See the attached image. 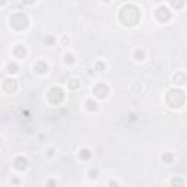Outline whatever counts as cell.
Listing matches in <instances>:
<instances>
[{"label": "cell", "mask_w": 187, "mask_h": 187, "mask_svg": "<svg viewBox=\"0 0 187 187\" xmlns=\"http://www.w3.org/2000/svg\"><path fill=\"white\" fill-rule=\"evenodd\" d=\"M28 167V161H26V158H23V156H19L16 161H15V168L16 170H25Z\"/></svg>", "instance_id": "cell-1"}, {"label": "cell", "mask_w": 187, "mask_h": 187, "mask_svg": "<svg viewBox=\"0 0 187 187\" xmlns=\"http://www.w3.org/2000/svg\"><path fill=\"white\" fill-rule=\"evenodd\" d=\"M145 54H146V53H145L143 48H137V50L135 51V60H136V62H142V60L145 59Z\"/></svg>", "instance_id": "cell-2"}, {"label": "cell", "mask_w": 187, "mask_h": 187, "mask_svg": "<svg viewBox=\"0 0 187 187\" xmlns=\"http://www.w3.org/2000/svg\"><path fill=\"white\" fill-rule=\"evenodd\" d=\"M85 104H86V108H88V110H94V111L98 110V102L94 101V100H91V98H89Z\"/></svg>", "instance_id": "cell-3"}, {"label": "cell", "mask_w": 187, "mask_h": 187, "mask_svg": "<svg viewBox=\"0 0 187 187\" xmlns=\"http://www.w3.org/2000/svg\"><path fill=\"white\" fill-rule=\"evenodd\" d=\"M7 72H9L10 75H16L18 72H19V67H18V65L15 63V62L7 65Z\"/></svg>", "instance_id": "cell-4"}, {"label": "cell", "mask_w": 187, "mask_h": 187, "mask_svg": "<svg viewBox=\"0 0 187 187\" xmlns=\"http://www.w3.org/2000/svg\"><path fill=\"white\" fill-rule=\"evenodd\" d=\"M65 63L66 65H73L75 63V54H72V53H66L65 54Z\"/></svg>", "instance_id": "cell-5"}, {"label": "cell", "mask_w": 187, "mask_h": 187, "mask_svg": "<svg viewBox=\"0 0 187 187\" xmlns=\"http://www.w3.org/2000/svg\"><path fill=\"white\" fill-rule=\"evenodd\" d=\"M91 156V151L89 149H81L79 151V158L81 159H88Z\"/></svg>", "instance_id": "cell-6"}, {"label": "cell", "mask_w": 187, "mask_h": 187, "mask_svg": "<svg viewBox=\"0 0 187 187\" xmlns=\"http://www.w3.org/2000/svg\"><path fill=\"white\" fill-rule=\"evenodd\" d=\"M88 177H89V178H97V177H98V170H97V168H95V170L91 168V170L88 171Z\"/></svg>", "instance_id": "cell-7"}, {"label": "cell", "mask_w": 187, "mask_h": 187, "mask_svg": "<svg viewBox=\"0 0 187 187\" xmlns=\"http://www.w3.org/2000/svg\"><path fill=\"white\" fill-rule=\"evenodd\" d=\"M7 3V0H0V6H4Z\"/></svg>", "instance_id": "cell-8"}, {"label": "cell", "mask_w": 187, "mask_h": 187, "mask_svg": "<svg viewBox=\"0 0 187 187\" xmlns=\"http://www.w3.org/2000/svg\"><path fill=\"white\" fill-rule=\"evenodd\" d=\"M101 1H104V3H110L111 0H101Z\"/></svg>", "instance_id": "cell-9"}, {"label": "cell", "mask_w": 187, "mask_h": 187, "mask_svg": "<svg viewBox=\"0 0 187 187\" xmlns=\"http://www.w3.org/2000/svg\"><path fill=\"white\" fill-rule=\"evenodd\" d=\"M0 145H1V137H0Z\"/></svg>", "instance_id": "cell-10"}]
</instances>
